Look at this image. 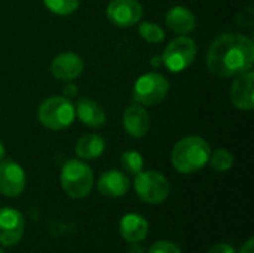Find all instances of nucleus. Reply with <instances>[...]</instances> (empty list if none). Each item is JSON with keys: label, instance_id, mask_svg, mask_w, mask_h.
Instances as JSON below:
<instances>
[{"label": "nucleus", "instance_id": "14", "mask_svg": "<svg viewBox=\"0 0 254 253\" xmlns=\"http://www.w3.org/2000/svg\"><path fill=\"white\" fill-rule=\"evenodd\" d=\"M97 188L98 192L107 198H119L128 192L129 179L121 170H107L101 174Z\"/></svg>", "mask_w": 254, "mask_h": 253}, {"label": "nucleus", "instance_id": "15", "mask_svg": "<svg viewBox=\"0 0 254 253\" xmlns=\"http://www.w3.org/2000/svg\"><path fill=\"white\" fill-rule=\"evenodd\" d=\"M76 116L79 118V121L91 128H100L106 124V112L104 109L92 98L88 97H82L77 100L76 106Z\"/></svg>", "mask_w": 254, "mask_h": 253}, {"label": "nucleus", "instance_id": "7", "mask_svg": "<svg viewBox=\"0 0 254 253\" xmlns=\"http://www.w3.org/2000/svg\"><path fill=\"white\" fill-rule=\"evenodd\" d=\"M196 49L198 48L193 39L188 37L186 34L185 36L180 34L179 37L173 39L167 45L161 58L170 72L177 73V72L186 70L195 61Z\"/></svg>", "mask_w": 254, "mask_h": 253}, {"label": "nucleus", "instance_id": "8", "mask_svg": "<svg viewBox=\"0 0 254 253\" xmlns=\"http://www.w3.org/2000/svg\"><path fill=\"white\" fill-rule=\"evenodd\" d=\"M109 21L121 28L132 27L143 16V6L137 0H112L106 9Z\"/></svg>", "mask_w": 254, "mask_h": 253}, {"label": "nucleus", "instance_id": "1", "mask_svg": "<svg viewBox=\"0 0 254 253\" xmlns=\"http://www.w3.org/2000/svg\"><path fill=\"white\" fill-rule=\"evenodd\" d=\"M254 64L253 40L240 33H223L214 39L207 52V67L219 78H235Z\"/></svg>", "mask_w": 254, "mask_h": 253}, {"label": "nucleus", "instance_id": "18", "mask_svg": "<svg viewBox=\"0 0 254 253\" xmlns=\"http://www.w3.org/2000/svg\"><path fill=\"white\" fill-rule=\"evenodd\" d=\"M106 149V142L98 134H86L76 143V155L82 160H95L103 155Z\"/></svg>", "mask_w": 254, "mask_h": 253}, {"label": "nucleus", "instance_id": "26", "mask_svg": "<svg viewBox=\"0 0 254 253\" xmlns=\"http://www.w3.org/2000/svg\"><path fill=\"white\" fill-rule=\"evenodd\" d=\"M240 253H254V239H249V242L241 248Z\"/></svg>", "mask_w": 254, "mask_h": 253}, {"label": "nucleus", "instance_id": "27", "mask_svg": "<svg viewBox=\"0 0 254 253\" xmlns=\"http://www.w3.org/2000/svg\"><path fill=\"white\" fill-rule=\"evenodd\" d=\"M4 157H6V149H4L3 143L0 142V161H3V160H4Z\"/></svg>", "mask_w": 254, "mask_h": 253}, {"label": "nucleus", "instance_id": "23", "mask_svg": "<svg viewBox=\"0 0 254 253\" xmlns=\"http://www.w3.org/2000/svg\"><path fill=\"white\" fill-rule=\"evenodd\" d=\"M147 253H182V251L176 243L168 240H161L153 243Z\"/></svg>", "mask_w": 254, "mask_h": 253}, {"label": "nucleus", "instance_id": "12", "mask_svg": "<svg viewBox=\"0 0 254 253\" xmlns=\"http://www.w3.org/2000/svg\"><path fill=\"white\" fill-rule=\"evenodd\" d=\"M254 73L252 70L237 76L231 88V100L240 110L250 112L254 107Z\"/></svg>", "mask_w": 254, "mask_h": 253}, {"label": "nucleus", "instance_id": "16", "mask_svg": "<svg viewBox=\"0 0 254 253\" xmlns=\"http://www.w3.org/2000/svg\"><path fill=\"white\" fill-rule=\"evenodd\" d=\"M149 222L146 218L137 213L125 215L119 222V234L128 243H138L147 237Z\"/></svg>", "mask_w": 254, "mask_h": 253}, {"label": "nucleus", "instance_id": "6", "mask_svg": "<svg viewBox=\"0 0 254 253\" xmlns=\"http://www.w3.org/2000/svg\"><path fill=\"white\" fill-rule=\"evenodd\" d=\"M134 188L138 198L147 204H161L170 195V183L167 177L155 170H141L135 174Z\"/></svg>", "mask_w": 254, "mask_h": 253}, {"label": "nucleus", "instance_id": "21", "mask_svg": "<svg viewBox=\"0 0 254 253\" xmlns=\"http://www.w3.org/2000/svg\"><path fill=\"white\" fill-rule=\"evenodd\" d=\"M45 6L55 15L68 16L79 7V0H43Z\"/></svg>", "mask_w": 254, "mask_h": 253}, {"label": "nucleus", "instance_id": "3", "mask_svg": "<svg viewBox=\"0 0 254 253\" xmlns=\"http://www.w3.org/2000/svg\"><path fill=\"white\" fill-rule=\"evenodd\" d=\"M60 182L68 197L80 200L91 192L94 185V173L82 160H68L61 169Z\"/></svg>", "mask_w": 254, "mask_h": 253}, {"label": "nucleus", "instance_id": "5", "mask_svg": "<svg viewBox=\"0 0 254 253\" xmlns=\"http://www.w3.org/2000/svg\"><path fill=\"white\" fill-rule=\"evenodd\" d=\"M170 91L168 79L161 73L141 75L132 88V100L140 106H156L165 100Z\"/></svg>", "mask_w": 254, "mask_h": 253}, {"label": "nucleus", "instance_id": "19", "mask_svg": "<svg viewBox=\"0 0 254 253\" xmlns=\"http://www.w3.org/2000/svg\"><path fill=\"white\" fill-rule=\"evenodd\" d=\"M208 163L214 171H228L234 166V155L228 149H216L210 154Z\"/></svg>", "mask_w": 254, "mask_h": 253}, {"label": "nucleus", "instance_id": "20", "mask_svg": "<svg viewBox=\"0 0 254 253\" xmlns=\"http://www.w3.org/2000/svg\"><path fill=\"white\" fill-rule=\"evenodd\" d=\"M121 166L124 173L128 174H138L144 167V160L140 152L137 151H127L121 157Z\"/></svg>", "mask_w": 254, "mask_h": 253}, {"label": "nucleus", "instance_id": "25", "mask_svg": "<svg viewBox=\"0 0 254 253\" xmlns=\"http://www.w3.org/2000/svg\"><path fill=\"white\" fill-rule=\"evenodd\" d=\"M77 92H79L77 86H76L74 84H71V82H68V84L64 85V88H63V95L67 97V98H70V100H71L73 97H76Z\"/></svg>", "mask_w": 254, "mask_h": 253}, {"label": "nucleus", "instance_id": "11", "mask_svg": "<svg viewBox=\"0 0 254 253\" xmlns=\"http://www.w3.org/2000/svg\"><path fill=\"white\" fill-rule=\"evenodd\" d=\"M83 60L74 52H63L57 55L51 63V73L54 78L63 82H71L83 72Z\"/></svg>", "mask_w": 254, "mask_h": 253}, {"label": "nucleus", "instance_id": "28", "mask_svg": "<svg viewBox=\"0 0 254 253\" xmlns=\"http://www.w3.org/2000/svg\"><path fill=\"white\" fill-rule=\"evenodd\" d=\"M152 61H153L152 64H153L155 67H156V66H161V64H162V58H161V57H153V58H152Z\"/></svg>", "mask_w": 254, "mask_h": 253}, {"label": "nucleus", "instance_id": "17", "mask_svg": "<svg viewBox=\"0 0 254 253\" xmlns=\"http://www.w3.org/2000/svg\"><path fill=\"white\" fill-rule=\"evenodd\" d=\"M165 22L177 34H189L196 27V18L193 12L185 6H174L167 12Z\"/></svg>", "mask_w": 254, "mask_h": 253}, {"label": "nucleus", "instance_id": "2", "mask_svg": "<svg viewBox=\"0 0 254 253\" xmlns=\"http://www.w3.org/2000/svg\"><path fill=\"white\" fill-rule=\"evenodd\" d=\"M210 154L211 149L207 140L199 136H188L173 148L171 163L179 173L192 174L208 163Z\"/></svg>", "mask_w": 254, "mask_h": 253}, {"label": "nucleus", "instance_id": "24", "mask_svg": "<svg viewBox=\"0 0 254 253\" xmlns=\"http://www.w3.org/2000/svg\"><path fill=\"white\" fill-rule=\"evenodd\" d=\"M207 253H235V251H234L232 246H229L226 243H217V245L211 246L207 251Z\"/></svg>", "mask_w": 254, "mask_h": 253}, {"label": "nucleus", "instance_id": "13", "mask_svg": "<svg viewBox=\"0 0 254 253\" xmlns=\"http://www.w3.org/2000/svg\"><path fill=\"white\" fill-rule=\"evenodd\" d=\"M124 127L134 139L144 137L150 130V115L140 104H131L124 112Z\"/></svg>", "mask_w": 254, "mask_h": 253}, {"label": "nucleus", "instance_id": "4", "mask_svg": "<svg viewBox=\"0 0 254 253\" xmlns=\"http://www.w3.org/2000/svg\"><path fill=\"white\" fill-rule=\"evenodd\" d=\"M76 118L74 104L64 95H54L46 98L37 110L39 122L54 131L65 130L73 124Z\"/></svg>", "mask_w": 254, "mask_h": 253}, {"label": "nucleus", "instance_id": "10", "mask_svg": "<svg viewBox=\"0 0 254 253\" xmlns=\"http://www.w3.org/2000/svg\"><path fill=\"white\" fill-rule=\"evenodd\" d=\"M25 188V171L13 160L0 161V194L18 197Z\"/></svg>", "mask_w": 254, "mask_h": 253}, {"label": "nucleus", "instance_id": "22", "mask_svg": "<svg viewBox=\"0 0 254 253\" xmlns=\"http://www.w3.org/2000/svg\"><path fill=\"white\" fill-rule=\"evenodd\" d=\"M138 33L146 42H150V43H159L165 39L164 28L161 25H158L155 22H149V21L143 22L138 27Z\"/></svg>", "mask_w": 254, "mask_h": 253}, {"label": "nucleus", "instance_id": "9", "mask_svg": "<svg viewBox=\"0 0 254 253\" xmlns=\"http://www.w3.org/2000/svg\"><path fill=\"white\" fill-rule=\"evenodd\" d=\"M25 221L21 212L12 207L0 209V246L13 248L22 239Z\"/></svg>", "mask_w": 254, "mask_h": 253}, {"label": "nucleus", "instance_id": "29", "mask_svg": "<svg viewBox=\"0 0 254 253\" xmlns=\"http://www.w3.org/2000/svg\"><path fill=\"white\" fill-rule=\"evenodd\" d=\"M0 253H4V252H3V251H1V248H0Z\"/></svg>", "mask_w": 254, "mask_h": 253}]
</instances>
